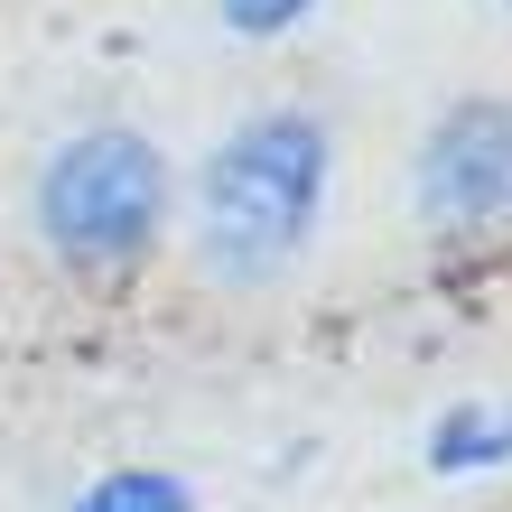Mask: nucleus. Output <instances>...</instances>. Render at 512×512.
I'll return each mask as SVG.
<instances>
[{"mask_svg": "<svg viewBox=\"0 0 512 512\" xmlns=\"http://www.w3.org/2000/svg\"><path fill=\"white\" fill-rule=\"evenodd\" d=\"M410 215L438 243L512 224V103L503 94H457L410 149Z\"/></svg>", "mask_w": 512, "mask_h": 512, "instance_id": "nucleus-3", "label": "nucleus"}, {"mask_svg": "<svg viewBox=\"0 0 512 512\" xmlns=\"http://www.w3.org/2000/svg\"><path fill=\"white\" fill-rule=\"evenodd\" d=\"M326 196H336V131L298 103H261L187 177V261L233 298L280 289L317 252Z\"/></svg>", "mask_w": 512, "mask_h": 512, "instance_id": "nucleus-1", "label": "nucleus"}, {"mask_svg": "<svg viewBox=\"0 0 512 512\" xmlns=\"http://www.w3.org/2000/svg\"><path fill=\"white\" fill-rule=\"evenodd\" d=\"M317 10H326V0H215V28H224V38H243V47H280Z\"/></svg>", "mask_w": 512, "mask_h": 512, "instance_id": "nucleus-6", "label": "nucleus"}, {"mask_svg": "<svg viewBox=\"0 0 512 512\" xmlns=\"http://www.w3.org/2000/svg\"><path fill=\"white\" fill-rule=\"evenodd\" d=\"M512 466V391H466L429 419V475L466 485V475H503Z\"/></svg>", "mask_w": 512, "mask_h": 512, "instance_id": "nucleus-4", "label": "nucleus"}, {"mask_svg": "<svg viewBox=\"0 0 512 512\" xmlns=\"http://www.w3.org/2000/svg\"><path fill=\"white\" fill-rule=\"evenodd\" d=\"M66 512H196V485L168 466H103Z\"/></svg>", "mask_w": 512, "mask_h": 512, "instance_id": "nucleus-5", "label": "nucleus"}, {"mask_svg": "<svg viewBox=\"0 0 512 512\" xmlns=\"http://www.w3.org/2000/svg\"><path fill=\"white\" fill-rule=\"evenodd\" d=\"M503 19H512V0H503Z\"/></svg>", "mask_w": 512, "mask_h": 512, "instance_id": "nucleus-7", "label": "nucleus"}, {"mask_svg": "<svg viewBox=\"0 0 512 512\" xmlns=\"http://www.w3.org/2000/svg\"><path fill=\"white\" fill-rule=\"evenodd\" d=\"M28 233L38 252L66 270L75 289L122 298L131 280H149L177 233V168L168 149L131 131V122H84L66 131L28 177Z\"/></svg>", "mask_w": 512, "mask_h": 512, "instance_id": "nucleus-2", "label": "nucleus"}]
</instances>
